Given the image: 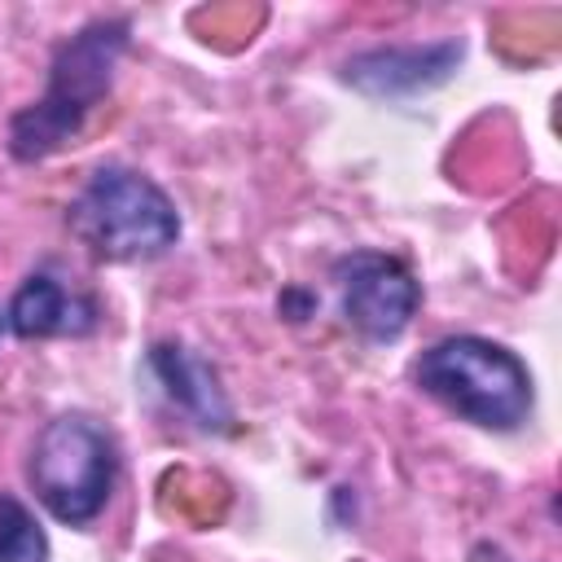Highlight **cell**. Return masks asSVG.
Masks as SVG:
<instances>
[{
    "label": "cell",
    "mask_w": 562,
    "mask_h": 562,
    "mask_svg": "<svg viewBox=\"0 0 562 562\" xmlns=\"http://www.w3.org/2000/svg\"><path fill=\"white\" fill-rule=\"evenodd\" d=\"M0 562H48V536L13 492H0Z\"/></svg>",
    "instance_id": "9"
},
{
    "label": "cell",
    "mask_w": 562,
    "mask_h": 562,
    "mask_svg": "<svg viewBox=\"0 0 562 562\" xmlns=\"http://www.w3.org/2000/svg\"><path fill=\"white\" fill-rule=\"evenodd\" d=\"M18 338H79L97 329V303L53 272H31L4 312Z\"/></svg>",
    "instance_id": "7"
},
{
    "label": "cell",
    "mask_w": 562,
    "mask_h": 562,
    "mask_svg": "<svg viewBox=\"0 0 562 562\" xmlns=\"http://www.w3.org/2000/svg\"><path fill=\"white\" fill-rule=\"evenodd\" d=\"M70 233L105 263H145L180 241V215L171 198L140 171L105 162L66 206Z\"/></svg>",
    "instance_id": "3"
},
{
    "label": "cell",
    "mask_w": 562,
    "mask_h": 562,
    "mask_svg": "<svg viewBox=\"0 0 562 562\" xmlns=\"http://www.w3.org/2000/svg\"><path fill=\"white\" fill-rule=\"evenodd\" d=\"M149 369L158 373L162 391L202 426V430H228L233 426V408H228V395L215 378V369L193 356L184 342H158L149 351Z\"/></svg>",
    "instance_id": "8"
},
{
    "label": "cell",
    "mask_w": 562,
    "mask_h": 562,
    "mask_svg": "<svg viewBox=\"0 0 562 562\" xmlns=\"http://www.w3.org/2000/svg\"><path fill=\"white\" fill-rule=\"evenodd\" d=\"M465 44L461 40H435V44H391V48H369L342 66V79L373 97V101H408L422 97L439 83L452 79L461 66Z\"/></svg>",
    "instance_id": "6"
},
{
    "label": "cell",
    "mask_w": 562,
    "mask_h": 562,
    "mask_svg": "<svg viewBox=\"0 0 562 562\" xmlns=\"http://www.w3.org/2000/svg\"><path fill=\"white\" fill-rule=\"evenodd\" d=\"M334 290H338L342 321L364 342H395L422 303V285L413 281V272L382 250L342 255L334 263Z\"/></svg>",
    "instance_id": "5"
},
{
    "label": "cell",
    "mask_w": 562,
    "mask_h": 562,
    "mask_svg": "<svg viewBox=\"0 0 562 562\" xmlns=\"http://www.w3.org/2000/svg\"><path fill=\"white\" fill-rule=\"evenodd\" d=\"M123 53H127L123 18H97L83 31H75L53 53L44 97L13 114L9 154L18 162H40V158H53L57 149H66L83 132V123L101 105V97L110 92Z\"/></svg>",
    "instance_id": "1"
},
{
    "label": "cell",
    "mask_w": 562,
    "mask_h": 562,
    "mask_svg": "<svg viewBox=\"0 0 562 562\" xmlns=\"http://www.w3.org/2000/svg\"><path fill=\"white\" fill-rule=\"evenodd\" d=\"M26 474L40 505L57 522L83 527L105 509L114 492L119 452L101 422H92L88 413H61L40 430Z\"/></svg>",
    "instance_id": "4"
},
{
    "label": "cell",
    "mask_w": 562,
    "mask_h": 562,
    "mask_svg": "<svg viewBox=\"0 0 562 562\" xmlns=\"http://www.w3.org/2000/svg\"><path fill=\"white\" fill-rule=\"evenodd\" d=\"M413 378L448 413L483 430H518L536 404L527 364L509 347L479 334H452L426 347L413 364Z\"/></svg>",
    "instance_id": "2"
}]
</instances>
